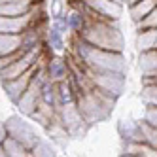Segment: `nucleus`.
<instances>
[{"mask_svg":"<svg viewBox=\"0 0 157 157\" xmlns=\"http://www.w3.org/2000/svg\"><path fill=\"white\" fill-rule=\"evenodd\" d=\"M4 125H6V132L10 134V136H13L21 144H25L29 148V151L34 148V146L38 144V140H40L38 132L34 131V127H32V123L25 121L21 116H12L8 121H4Z\"/></svg>","mask_w":157,"mask_h":157,"instance_id":"obj_3","label":"nucleus"},{"mask_svg":"<svg viewBox=\"0 0 157 157\" xmlns=\"http://www.w3.org/2000/svg\"><path fill=\"white\" fill-rule=\"evenodd\" d=\"M40 102H42V98H40V85H36V83H32V82H30L29 89L23 93V97L17 100V104H15V106H17V110H19L23 116L30 117V116L38 110Z\"/></svg>","mask_w":157,"mask_h":157,"instance_id":"obj_5","label":"nucleus"},{"mask_svg":"<svg viewBox=\"0 0 157 157\" xmlns=\"http://www.w3.org/2000/svg\"><path fill=\"white\" fill-rule=\"evenodd\" d=\"M8 136V132H6V125L4 123H0V140H4Z\"/></svg>","mask_w":157,"mask_h":157,"instance_id":"obj_17","label":"nucleus"},{"mask_svg":"<svg viewBox=\"0 0 157 157\" xmlns=\"http://www.w3.org/2000/svg\"><path fill=\"white\" fill-rule=\"evenodd\" d=\"M136 46H138L140 53H142V51H151V49H157V29L138 30Z\"/></svg>","mask_w":157,"mask_h":157,"instance_id":"obj_11","label":"nucleus"},{"mask_svg":"<svg viewBox=\"0 0 157 157\" xmlns=\"http://www.w3.org/2000/svg\"><path fill=\"white\" fill-rule=\"evenodd\" d=\"M140 129H142V140L151 146V148L157 150V127L150 125V123H146L144 119L140 121Z\"/></svg>","mask_w":157,"mask_h":157,"instance_id":"obj_14","label":"nucleus"},{"mask_svg":"<svg viewBox=\"0 0 157 157\" xmlns=\"http://www.w3.org/2000/svg\"><path fill=\"white\" fill-rule=\"evenodd\" d=\"M119 134L125 142H144L142 140V129L140 121L132 119H121L119 121Z\"/></svg>","mask_w":157,"mask_h":157,"instance_id":"obj_8","label":"nucleus"},{"mask_svg":"<svg viewBox=\"0 0 157 157\" xmlns=\"http://www.w3.org/2000/svg\"><path fill=\"white\" fill-rule=\"evenodd\" d=\"M0 2H4V0H0Z\"/></svg>","mask_w":157,"mask_h":157,"instance_id":"obj_22","label":"nucleus"},{"mask_svg":"<svg viewBox=\"0 0 157 157\" xmlns=\"http://www.w3.org/2000/svg\"><path fill=\"white\" fill-rule=\"evenodd\" d=\"M87 76L95 89L116 100L121 97L123 89H125V74L121 72H95L87 68Z\"/></svg>","mask_w":157,"mask_h":157,"instance_id":"obj_2","label":"nucleus"},{"mask_svg":"<svg viewBox=\"0 0 157 157\" xmlns=\"http://www.w3.org/2000/svg\"><path fill=\"white\" fill-rule=\"evenodd\" d=\"M32 74H34V68L29 70V72H25L23 76L15 78V80L2 82L4 91H6V95L10 97V100H12V102H15V104H17V100L23 97V93L29 89V85H30V82H32Z\"/></svg>","mask_w":157,"mask_h":157,"instance_id":"obj_6","label":"nucleus"},{"mask_svg":"<svg viewBox=\"0 0 157 157\" xmlns=\"http://www.w3.org/2000/svg\"><path fill=\"white\" fill-rule=\"evenodd\" d=\"M21 49V34H2L0 32V57L17 53Z\"/></svg>","mask_w":157,"mask_h":157,"instance_id":"obj_10","label":"nucleus"},{"mask_svg":"<svg viewBox=\"0 0 157 157\" xmlns=\"http://www.w3.org/2000/svg\"><path fill=\"white\" fill-rule=\"evenodd\" d=\"M144 121L150 123V125L157 127V106L146 104V112H144Z\"/></svg>","mask_w":157,"mask_h":157,"instance_id":"obj_16","label":"nucleus"},{"mask_svg":"<svg viewBox=\"0 0 157 157\" xmlns=\"http://www.w3.org/2000/svg\"><path fill=\"white\" fill-rule=\"evenodd\" d=\"M30 157H57V151H55V146L46 142V140H38V144L30 150L29 153Z\"/></svg>","mask_w":157,"mask_h":157,"instance_id":"obj_13","label":"nucleus"},{"mask_svg":"<svg viewBox=\"0 0 157 157\" xmlns=\"http://www.w3.org/2000/svg\"><path fill=\"white\" fill-rule=\"evenodd\" d=\"M0 157H8V155H6V150H4V144H2V140H0Z\"/></svg>","mask_w":157,"mask_h":157,"instance_id":"obj_18","label":"nucleus"},{"mask_svg":"<svg viewBox=\"0 0 157 157\" xmlns=\"http://www.w3.org/2000/svg\"><path fill=\"white\" fill-rule=\"evenodd\" d=\"M121 157H136V155H131V153H123Z\"/></svg>","mask_w":157,"mask_h":157,"instance_id":"obj_21","label":"nucleus"},{"mask_svg":"<svg viewBox=\"0 0 157 157\" xmlns=\"http://www.w3.org/2000/svg\"><path fill=\"white\" fill-rule=\"evenodd\" d=\"M142 98H144V102H146V104L157 106V85H144Z\"/></svg>","mask_w":157,"mask_h":157,"instance_id":"obj_15","label":"nucleus"},{"mask_svg":"<svg viewBox=\"0 0 157 157\" xmlns=\"http://www.w3.org/2000/svg\"><path fill=\"white\" fill-rule=\"evenodd\" d=\"M155 8H157V0H138L136 4H132V6L127 8V12H129L131 21L136 25V23H140L146 15H150Z\"/></svg>","mask_w":157,"mask_h":157,"instance_id":"obj_7","label":"nucleus"},{"mask_svg":"<svg viewBox=\"0 0 157 157\" xmlns=\"http://www.w3.org/2000/svg\"><path fill=\"white\" fill-rule=\"evenodd\" d=\"M66 21H68V29L72 34H80V32L83 30V27L87 25V13L83 12V10H78V8H70L66 6Z\"/></svg>","mask_w":157,"mask_h":157,"instance_id":"obj_9","label":"nucleus"},{"mask_svg":"<svg viewBox=\"0 0 157 157\" xmlns=\"http://www.w3.org/2000/svg\"><path fill=\"white\" fill-rule=\"evenodd\" d=\"M2 144H4V150H6L8 157H29V153H30L25 144H21L17 138L10 136V134L2 140Z\"/></svg>","mask_w":157,"mask_h":157,"instance_id":"obj_12","label":"nucleus"},{"mask_svg":"<svg viewBox=\"0 0 157 157\" xmlns=\"http://www.w3.org/2000/svg\"><path fill=\"white\" fill-rule=\"evenodd\" d=\"M138 2V0H125V6L129 8V6H132V4H136Z\"/></svg>","mask_w":157,"mask_h":157,"instance_id":"obj_19","label":"nucleus"},{"mask_svg":"<svg viewBox=\"0 0 157 157\" xmlns=\"http://www.w3.org/2000/svg\"><path fill=\"white\" fill-rule=\"evenodd\" d=\"M46 72H48L49 82H53V83L64 82L70 76V63L63 57H59V55H51L46 61Z\"/></svg>","mask_w":157,"mask_h":157,"instance_id":"obj_4","label":"nucleus"},{"mask_svg":"<svg viewBox=\"0 0 157 157\" xmlns=\"http://www.w3.org/2000/svg\"><path fill=\"white\" fill-rule=\"evenodd\" d=\"M112 2H116V4H121V6H125V0H112Z\"/></svg>","mask_w":157,"mask_h":157,"instance_id":"obj_20","label":"nucleus"},{"mask_svg":"<svg viewBox=\"0 0 157 157\" xmlns=\"http://www.w3.org/2000/svg\"><path fill=\"white\" fill-rule=\"evenodd\" d=\"M76 36H80L82 40L89 42L91 46L98 49H108V51H117V53H123V49H125V40H123V34L117 29L116 21L89 19L83 30Z\"/></svg>","mask_w":157,"mask_h":157,"instance_id":"obj_1","label":"nucleus"}]
</instances>
